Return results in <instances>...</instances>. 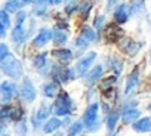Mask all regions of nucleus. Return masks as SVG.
Segmentation results:
<instances>
[{
  "label": "nucleus",
  "instance_id": "nucleus-34",
  "mask_svg": "<svg viewBox=\"0 0 151 136\" xmlns=\"http://www.w3.org/2000/svg\"><path fill=\"white\" fill-rule=\"evenodd\" d=\"M17 129H18V133H19V135H22V133L25 135V133H27V127H25V121H21V124H19V126H18Z\"/></svg>",
  "mask_w": 151,
  "mask_h": 136
},
{
  "label": "nucleus",
  "instance_id": "nucleus-31",
  "mask_svg": "<svg viewBox=\"0 0 151 136\" xmlns=\"http://www.w3.org/2000/svg\"><path fill=\"white\" fill-rule=\"evenodd\" d=\"M86 42H88V39L82 34V37H79V39H77V42H76V46H77L79 49H82V47H85V46H86Z\"/></svg>",
  "mask_w": 151,
  "mask_h": 136
},
{
  "label": "nucleus",
  "instance_id": "nucleus-39",
  "mask_svg": "<svg viewBox=\"0 0 151 136\" xmlns=\"http://www.w3.org/2000/svg\"><path fill=\"white\" fill-rule=\"evenodd\" d=\"M33 2V0H25V3H31Z\"/></svg>",
  "mask_w": 151,
  "mask_h": 136
},
{
  "label": "nucleus",
  "instance_id": "nucleus-40",
  "mask_svg": "<svg viewBox=\"0 0 151 136\" xmlns=\"http://www.w3.org/2000/svg\"><path fill=\"white\" fill-rule=\"evenodd\" d=\"M150 110H151V105H150Z\"/></svg>",
  "mask_w": 151,
  "mask_h": 136
},
{
  "label": "nucleus",
  "instance_id": "nucleus-26",
  "mask_svg": "<svg viewBox=\"0 0 151 136\" xmlns=\"http://www.w3.org/2000/svg\"><path fill=\"white\" fill-rule=\"evenodd\" d=\"M46 58H47V53H40L39 56H36L34 65H36L37 68H42V67L45 65V62H46Z\"/></svg>",
  "mask_w": 151,
  "mask_h": 136
},
{
  "label": "nucleus",
  "instance_id": "nucleus-13",
  "mask_svg": "<svg viewBox=\"0 0 151 136\" xmlns=\"http://www.w3.org/2000/svg\"><path fill=\"white\" fill-rule=\"evenodd\" d=\"M122 34H123V33H122V30H120L117 25H110V27L107 28V39H108L110 42L117 40Z\"/></svg>",
  "mask_w": 151,
  "mask_h": 136
},
{
  "label": "nucleus",
  "instance_id": "nucleus-36",
  "mask_svg": "<svg viewBox=\"0 0 151 136\" xmlns=\"http://www.w3.org/2000/svg\"><path fill=\"white\" fill-rule=\"evenodd\" d=\"M74 8H76V3H74V2H71V3H68V5H67L65 12H67V14H71V12L74 11Z\"/></svg>",
  "mask_w": 151,
  "mask_h": 136
},
{
  "label": "nucleus",
  "instance_id": "nucleus-32",
  "mask_svg": "<svg viewBox=\"0 0 151 136\" xmlns=\"http://www.w3.org/2000/svg\"><path fill=\"white\" fill-rule=\"evenodd\" d=\"M6 56H8V47H6V44H0V61L5 59Z\"/></svg>",
  "mask_w": 151,
  "mask_h": 136
},
{
  "label": "nucleus",
  "instance_id": "nucleus-17",
  "mask_svg": "<svg viewBox=\"0 0 151 136\" xmlns=\"http://www.w3.org/2000/svg\"><path fill=\"white\" fill-rule=\"evenodd\" d=\"M12 39H14V42H17V43L24 42V39H25V31H24L22 25H17V27H15V30L12 31Z\"/></svg>",
  "mask_w": 151,
  "mask_h": 136
},
{
  "label": "nucleus",
  "instance_id": "nucleus-38",
  "mask_svg": "<svg viewBox=\"0 0 151 136\" xmlns=\"http://www.w3.org/2000/svg\"><path fill=\"white\" fill-rule=\"evenodd\" d=\"M62 2V0H55V3H61Z\"/></svg>",
  "mask_w": 151,
  "mask_h": 136
},
{
  "label": "nucleus",
  "instance_id": "nucleus-27",
  "mask_svg": "<svg viewBox=\"0 0 151 136\" xmlns=\"http://www.w3.org/2000/svg\"><path fill=\"white\" fill-rule=\"evenodd\" d=\"M82 34H83L88 40H95V39H96V33H95L92 28H88V27H86V28H83Z\"/></svg>",
  "mask_w": 151,
  "mask_h": 136
},
{
  "label": "nucleus",
  "instance_id": "nucleus-20",
  "mask_svg": "<svg viewBox=\"0 0 151 136\" xmlns=\"http://www.w3.org/2000/svg\"><path fill=\"white\" fill-rule=\"evenodd\" d=\"M0 21H2V27H0V34L5 36V31H6V28H8V27H9V24H11L9 16H8V11L0 12Z\"/></svg>",
  "mask_w": 151,
  "mask_h": 136
},
{
  "label": "nucleus",
  "instance_id": "nucleus-22",
  "mask_svg": "<svg viewBox=\"0 0 151 136\" xmlns=\"http://www.w3.org/2000/svg\"><path fill=\"white\" fill-rule=\"evenodd\" d=\"M139 117V111L138 110H127L124 114H123V121L124 123H130V121H133L135 118H138Z\"/></svg>",
  "mask_w": 151,
  "mask_h": 136
},
{
  "label": "nucleus",
  "instance_id": "nucleus-15",
  "mask_svg": "<svg viewBox=\"0 0 151 136\" xmlns=\"http://www.w3.org/2000/svg\"><path fill=\"white\" fill-rule=\"evenodd\" d=\"M52 3H55V0H39V2L36 3L34 14H37V15H43L45 11H46V8H47L49 5H52Z\"/></svg>",
  "mask_w": 151,
  "mask_h": 136
},
{
  "label": "nucleus",
  "instance_id": "nucleus-5",
  "mask_svg": "<svg viewBox=\"0 0 151 136\" xmlns=\"http://www.w3.org/2000/svg\"><path fill=\"white\" fill-rule=\"evenodd\" d=\"M21 96L22 99L31 102L34 98H36V90L33 87V84L30 83V80H25V83L22 84V89H21Z\"/></svg>",
  "mask_w": 151,
  "mask_h": 136
},
{
  "label": "nucleus",
  "instance_id": "nucleus-9",
  "mask_svg": "<svg viewBox=\"0 0 151 136\" xmlns=\"http://www.w3.org/2000/svg\"><path fill=\"white\" fill-rule=\"evenodd\" d=\"M53 56H55L59 62H62V64H68V62L73 59V53H71L70 50H67V49L53 50Z\"/></svg>",
  "mask_w": 151,
  "mask_h": 136
},
{
  "label": "nucleus",
  "instance_id": "nucleus-19",
  "mask_svg": "<svg viewBox=\"0 0 151 136\" xmlns=\"http://www.w3.org/2000/svg\"><path fill=\"white\" fill-rule=\"evenodd\" d=\"M24 115V111L21 107L15 105V107H9V118L12 120H21Z\"/></svg>",
  "mask_w": 151,
  "mask_h": 136
},
{
  "label": "nucleus",
  "instance_id": "nucleus-8",
  "mask_svg": "<svg viewBox=\"0 0 151 136\" xmlns=\"http://www.w3.org/2000/svg\"><path fill=\"white\" fill-rule=\"evenodd\" d=\"M49 112L50 110L46 107V105H42L37 111V114H34V126H40L47 117H49Z\"/></svg>",
  "mask_w": 151,
  "mask_h": 136
},
{
  "label": "nucleus",
  "instance_id": "nucleus-23",
  "mask_svg": "<svg viewBox=\"0 0 151 136\" xmlns=\"http://www.w3.org/2000/svg\"><path fill=\"white\" fill-rule=\"evenodd\" d=\"M92 6H93L92 0H83L82 5H80V14H82L83 16H88V14H89V11L92 9Z\"/></svg>",
  "mask_w": 151,
  "mask_h": 136
},
{
  "label": "nucleus",
  "instance_id": "nucleus-7",
  "mask_svg": "<svg viewBox=\"0 0 151 136\" xmlns=\"http://www.w3.org/2000/svg\"><path fill=\"white\" fill-rule=\"evenodd\" d=\"M50 37H52V33H50V30H47V28H43L40 33H39V36L34 39V46H37V47H40V46H45L49 40H50Z\"/></svg>",
  "mask_w": 151,
  "mask_h": 136
},
{
  "label": "nucleus",
  "instance_id": "nucleus-35",
  "mask_svg": "<svg viewBox=\"0 0 151 136\" xmlns=\"http://www.w3.org/2000/svg\"><path fill=\"white\" fill-rule=\"evenodd\" d=\"M113 68H114V73L116 74H120L122 73V62H114V65H113Z\"/></svg>",
  "mask_w": 151,
  "mask_h": 136
},
{
  "label": "nucleus",
  "instance_id": "nucleus-33",
  "mask_svg": "<svg viewBox=\"0 0 151 136\" xmlns=\"http://www.w3.org/2000/svg\"><path fill=\"white\" fill-rule=\"evenodd\" d=\"M104 21H105L104 16H96V19H95V27H96V28H101V27L104 25Z\"/></svg>",
  "mask_w": 151,
  "mask_h": 136
},
{
  "label": "nucleus",
  "instance_id": "nucleus-18",
  "mask_svg": "<svg viewBox=\"0 0 151 136\" xmlns=\"http://www.w3.org/2000/svg\"><path fill=\"white\" fill-rule=\"evenodd\" d=\"M24 2H25V0H11V2L6 3L5 9L8 12H17L18 9H21L24 6Z\"/></svg>",
  "mask_w": 151,
  "mask_h": 136
},
{
  "label": "nucleus",
  "instance_id": "nucleus-30",
  "mask_svg": "<svg viewBox=\"0 0 151 136\" xmlns=\"http://www.w3.org/2000/svg\"><path fill=\"white\" fill-rule=\"evenodd\" d=\"M116 123H117V114H111V115L108 117V120H107V126H108V129H110V130H114Z\"/></svg>",
  "mask_w": 151,
  "mask_h": 136
},
{
  "label": "nucleus",
  "instance_id": "nucleus-11",
  "mask_svg": "<svg viewBox=\"0 0 151 136\" xmlns=\"http://www.w3.org/2000/svg\"><path fill=\"white\" fill-rule=\"evenodd\" d=\"M138 79H139V76H138V70H135L129 77H127V82H126V89H124V92H126V95H129L135 87H136V84H138Z\"/></svg>",
  "mask_w": 151,
  "mask_h": 136
},
{
  "label": "nucleus",
  "instance_id": "nucleus-29",
  "mask_svg": "<svg viewBox=\"0 0 151 136\" xmlns=\"http://www.w3.org/2000/svg\"><path fill=\"white\" fill-rule=\"evenodd\" d=\"M83 123H85V121H83ZM83 123H76V124H73V126L70 127V132H68V133H70V135H77V133L83 129Z\"/></svg>",
  "mask_w": 151,
  "mask_h": 136
},
{
  "label": "nucleus",
  "instance_id": "nucleus-24",
  "mask_svg": "<svg viewBox=\"0 0 151 136\" xmlns=\"http://www.w3.org/2000/svg\"><path fill=\"white\" fill-rule=\"evenodd\" d=\"M53 40H55V43H64V42L67 40V34H65L62 30L55 28V30H53Z\"/></svg>",
  "mask_w": 151,
  "mask_h": 136
},
{
  "label": "nucleus",
  "instance_id": "nucleus-21",
  "mask_svg": "<svg viewBox=\"0 0 151 136\" xmlns=\"http://www.w3.org/2000/svg\"><path fill=\"white\" fill-rule=\"evenodd\" d=\"M59 126H61V121H59V118H50V120L47 121V124L45 126V133H50V132L56 130Z\"/></svg>",
  "mask_w": 151,
  "mask_h": 136
},
{
  "label": "nucleus",
  "instance_id": "nucleus-2",
  "mask_svg": "<svg viewBox=\"0 0 151 136\" xmlns=\"http://www.w3.org/2000/svg\"><path fill=\"white\" fill-rule=\"evenodd\" d=\"M71 111V99L68 98L67 93H61L58 101L53 105V112L56 115H67Z\"/></svg>",
  "mask_w": 151,
  "mask_h": 136
},
{
  "label": "nucleus",
  "instance_id": "nucleus-25",
  "mask_svg": "<svg viewBox=\"0 0 151 136\" xmlns=\"http://www.w3.org/2000/svg\"><path fill=\"white\" fill-rule=\"evenodd\" d=\"M139 43H135V42H129L127 43V49H126V52L129 53V55H135L138 50H139Z\"/></svg>",
  "mask_w": 151,
  "mask_h": 136
},
{
  "label": "nucleus",
  "instance_id": "nucleus-14",
  "mask_svg": "<svg viewBox=\"0 0 151 136\" xmlns=\"http://www.w3.org/2000/svg\"><path fill=\"white\" fill-rule=\"evenodd\" d=\"M133 127L136 132H147L151 129V118H141L139 121L135 123Z\"/></svg>",
  "mask_w": 151,
  "mask_h": 136
},
{
  "label": "nucleus",
  "instance_id": "nucleus-10",
  "mask_svg": "<svg viewBox=\"0 0 151 136\" xmlns=\"http://www.w3.org/2000/svg\"><path fill=\"white\" fill-rule=\"evenodd\" d=\"M114 16H116V21H117L119 24H124V22L127 21V16H129L127 6H126V5H120V6L117 8Z\"/></svg>",
  "mask_w": 151,
  "mask_h": 136
},
{
  "label": "nucleus",
  "instance_id": "nucleus-3",
  "mask_svg": "<svg viewBox=\"0 0 151 136\" xmlns=\"http://www.w3.org/2000/svg\"><path fill=\"white\" fill-rule=\"evenodd\" d=\"M96 58V55H95V52H89L79 64H77V67H76V71H77V76H83V74H86L88 73V70H89V67L92 65V62H93V59Z\"/></svg>",
  "mask_w": 151,
  "mask_h": 136
},
{
  "label": "nucleus",
  "instance_id": "nucleus-4",
  "mask_svg": "<svg viewBox=\"0 0 151 136\" xmlns=\"http://www.w3.org/2000/svg\"><path fill=\"white\" fill-rule=\"evenodd\" d=\"M96 115H98V105H96V104H92V105H89V108L86 110V114H85V117H83L85 126H88V127H92V126L95 124Z\"/></svg>",
  "mask_w": 151,
  "mask_h": 136
},
{
  "label": "nucleus",
  "instance_id": "nucleus-16",
  "mask_svg": "<svg viewBox=\"0 0 151 136\" xmlns=\"http://www.w3.org/2000/svg\"><path fill=\"white\" fill-rule=\"evenodd\" d=\"M43 92H45V95H46L47 98H53V96L58 95V92H59V86H58L56 83H47V84L45 86Z\"/></svg>",
  "mask_w": 151,
  "mask_h": 136
},
{
  "label": "nucleus",
  "instance_id": "nucleus-6",
  "mask_svg": "<svg viewBox=\"0 0 151 136\" xmlns=\"http://www.w3.org/2000/svg\"><path fill=\"white\" fill-rule=\"evenodd\" d=\"M0 92H2V101L6 102V101H9V99L15 95V84L5 82V83L2 84V87H0Z\"/></svg>",
  "mask_w": 151,
  "mask_h": 136
},
{
  "label": "nucleus",
  "instance_id": "nucleus-1",
  "mask_svg": "<svg viewBox=\"0 0 151 136\" xmlns=\"http://www.w3.org/2000/svg\"><path fill=\"white\" fill-rule=\"evenodd\" d=\"M0 67H2V71L6 76H11L14 79H18L22 73L21 62L18 59H15L14 56H6L5 59H2L0 61Z\"/></svg>",
  "mask_w": 151,
  "mask_h": 136
},
{
  "label": "nucleus",
  "instance_id": "nucleus-28",
  "mask_svg": "<svg viewBox=\"0 0 151 136\" xmlns=\"http://www.w3.org/2000/svg\"><path fill=\"white\" fill-rule=\"evenodd\" d=\"M116 83V77H110V79H105L104 82H102V84H101V89L102 90H108L113 84Z\"/></svg>",
  "mask_w": 151,
  "mask_h": 136
},
{
  "label": "nucleus",
  "instance_id": "nucleus-37",
  "mask_svg": "<svg viewBox=\"0 0 151 136\" xmlns=\"http://www.w3.org/2000/svg\"><path fill=\"white\" fill-rule=\"evenodd\" d=\"M24 19H25V14L22 12V14H19V15H18V19H17V25H21Z\"/></svg>",
  "mask_w": 151,
  "mask_h": 136
},
{
  "label": "nucleus",
  "instance_id": "nucleus-12",
  "mask_svg": "<svg viewBox=\"0 0 151 136\" xmlns=\"http://www.w3.org/2000/svg\"><path fill=\"white\" fill-rule=\"evenodd\" d=\"M101 74H102V67H101V65L95 67V70H92V73L86 77V86H92V84L101 77Z\"/></svg>",
  "mask_w": 151,
  "mask_h": 136
}]
</instances>
